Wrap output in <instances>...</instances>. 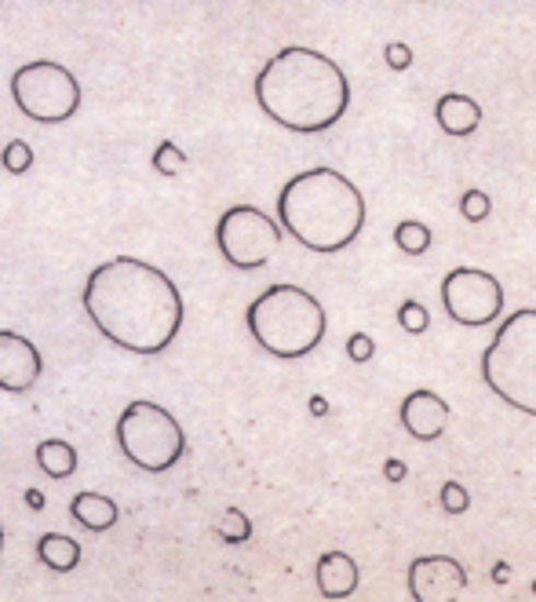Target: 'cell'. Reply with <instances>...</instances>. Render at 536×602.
I'll return each mask as SVG.
<instances>
[{"label":"cell","instance_id":"cell-27","mask_svg":"<svg viewBox=\"0 0 536 602\" xmlns=\"http://www.w3.org/2000/svg\"><path fill=\"white\" fill-rule=\"evenodd\" d=\"M383 475H387L391 482H401L405 478V464H401V460H387V464H383Z\"/></svg>","mask_w":536,"mask_h":602},{"label":"cell","instance_id":"cell-11","mask_svg":"<svg viewBox=\"0 0 536 602\" xmlns=\"http://www.w3.org/2000/svg\"><path fill=\"white\" fill-rule=\"evenodd\" d=\"M44 358L33 339L11 328H0V391L22 394L40 380Z\"/></svg>","mask_w":536,"mask_h":602},{"label":"cell","instance_id":"cell-6","mask_svg":"<svg viewBox=\"0 0 536 602\" xmlns=\"http://www.w3.org/2000/svg\"><path fill=\"white\" fill-rule=\"evenodd\" d=\"M114 438L128 464H136L139 471H150V475L172 471L186 453V435L179 420H175L164 405L147 398L128 402L125 409L117 413Z\"/></svg>","mask_w":536,"mask_h":602},{"label":"cell","instance_id":"cell-26","mask_svg":"<svg viewBox=\"0 0 536 602\" xmlns=\"http://www.w3.org/2000/svg\"><path fill=\"white\" fill-rule=\"evenodd\" d=\"M383 55H387L391 70H409V66H412V48H409V44H401V40H391Z\"/></svg>","mask_w":536,"mask_h":602},{"label":"cell","instance_id":"cell-16","mask_svg":"<svg viewBox=\"0 0 536 602\" xmlns=\"http://www.w3.org/2000/svg\"><path fill=\"white\" fill-rule=\"evenodd\" d=\"M37 558L55 574H70V569L81 563V544L66 533H44L37 541Z\"/></svg>","mask_w":536,"mask_h":602},{"label":"cell","instance_id":"cell-15","mask_svg":"<svg viewBox=\"0 0 536 602\" xmlns=\"http://www.w3.org/2000/svg\"><path fill=\"white\" fill-rule=\"evenodd\" d=\"M70 514L77 522L84 525V530H92V533H106V530H114L117 525V503L106 497V493H77L73 503H70Z\"/></svg>","mask_w":536,"mask_h":602},{"label":"cell","instance_id":"cell-10","mask_svg":"<svg viewBox=\"0 0 536 602\" xmlns=\"http://www.w3.org/2000/svg\"><path fill=\"white\" fill-rule=\"evenodd\" d=\"M409 595L416 602H456L467 595V569L448 555H420L409 563Z\"/></svg>","mask_w":536,"mask_h":602},{"label":"cell","instance_id":"cell-7","mask_svg":"<svg viewBox=\"0 0 536 602\" xmlns=\"http://www.w3.org/2000/svg\"><path fill=\"white\" fill-rule=\"evenodd\" d=\"M11 99L22 117L37 125H62L81 109V81L62 62L37 59L11 73Z\"/></svg>","mask_w":536,"mask_h":602},{"label":"cell","instance_id":"cell-22","mask_svg":"<svg viewBox=\"0 0 536 602\" xmlns=\"http://www.w3.org/2000/svg\"><path fill=\"white\" fill-rule=\"evenodd\" d=\"M398 325L405 328V333L420 336V333H427V325H431V314H427V306H423V303L405 300V303L398 306Z\"/></svg>","mask_w":536,"mask_h":602},{"label":"cell","instance_id":"cell-29","mask_svg":"<svg viewBox=\"0 0 536 602\" xmlns=\"http://www.w3.org/2000/svg\"><path fill=\"white\" fill-rule=\"evenodd\" d=\"M311 409H314V416H322L328 405H325V398H311Z\"/></svg>","mask_w":536,"mask_h":602},{"label":"cell","instance_id":"cell-12","mask_svg":"<svg viewBox=\"0 0 536 602\" xmlns=\"http://www.w3.org/2000/svg\"><path fill=\"white\" fill-rule=\"evenodd\" d=\"M401 427L416 442H438L448 427V402L434 391H412L401 402Z\"/></svg>","mask_w":536,"mask_h":602},{"label":"cell","instance_id":"cell-21","mask_svg":"<svg viewBox=\"0 0 536 602\" xmlns=\"http://www.w3.org/2000/svg\"><path fill=\"white\" fill-rule=\"evenodd\" d=\"M219 533H223V541H230V544H245L252 536V522L245 519V511L226 508L223 519H219Z\"/></svg>","mask_w":536,"mask_h":602},{"label":"cell","instance_id":"cell-19","mask_svg":"<svg viewBox=\"0 0 536 602\" xmlns=\"http://www.w3.org/2000/svg\"><path fill=\"white\" fill-rule=\"evenodd\" d=\"M0 169L11 175H22L33 169V150L26 139H11L4 150H0Z\"/></svg>","mask_w":536,"mask_h":602},{"label":"cell","instance_id":"cell-5","mask_svg":"<svg viewBox=\"0 0 536 602\" xmlns=\"http://www.w3.org/2000/svg\"><path fill=\"white\" fill-rule=\"evenodd\" d=\"M481 380L514 413L536 420V306L508 314L481 355Z\"/></svg>","mask_w":536,"mask_h":602},{"label":"cell","instance_id":"cell-20","mask_svg":"<svg viewBox=\"0 0 536 602\" xmlns=\"http://www.w3.org/2000/svg\"><path fill=\"white\" fill-rule=\"evenodd\" d=\"M186 164V153L175 147L172 139H161L158 142V150H153V158H150V169L158 172V175H175Z\"/></svg>","mask_w":536,"mask_h":602},{"label":"cell","instance_id":"cell-30","mask_svg":"<svg viewBox=\"0 0 536 602\" xmlns=\"http://www.w3.org/2000/svg\"><path fill=\"white\" fill-rule=\"evenodd\" d=\"M0 555H4V525H0Z\"/></svg>","mask_w":536,"mask_h":602},{"label":"cell","instance_id":"cell-18","mask_svg":"<svg viewBox=\"0 0 536 602\" xmlns=\"http://www.w3.org/2000/svg\"><path fill=\"white\" fill-rule=\"evenodd\" d=\"M431 227L420 223V219H401L398 227H394V245H398L405 256H423V252H431Z\"/></svg>","mask_w":536,"mask_h":602},{"label":"cell","instance_id":"cell-28","mask_svg":"<svg viewBox=\"0 0 536 602\" xmlns=\"http://www.w3.org/2000/svg\"><path fill=\"white\" fill-rule=\"evenodd\" d=\"M26 503H30L33 511H40L44 508V493L40 489H26Z\"/></svg>","mask_w":536,"mask_h":602},{"label":"cell","instance_id":"cell-8","mask_svg":"<svg viewBox=\"0 0 536 602\" xmlns=\"http://www.w3.org/2000/svg\"><path fill=\"white\" fill-rule=\"evenodd\" d=\"M284 230L256 205H234L219 216L215 245L234 270H259L278 256Z\"/></svg>","mask_w":536,"mask_h":602},{"label":"cell","instance_id":"cell-4","mask_svg":"<svg viewBox=\"0 0 536 602\" xmlns=\"http://www.w3.org/2000/svg\"><path fill=\"white\" fill-rule=\"evenodd\" d=\"M245 325L252 339L273 358H303L325 339L328 317L317 296L300 285L278 281L267 285L256 300L248 303Z\"/></svg>","mask_w":536,"mask_h":602},{"label":"cell","instance_id":"cell-13","mask_svg":"<svg viewBox=\"0 0 536 602\" xmlns=\"http://www.w3.org/2000/svg\"><path fill=\"white\" fill-rule=\"evenodd\" d=\"M314 577L325 599H350L358 591V563L347 552H325L317 558Z\"/></svg>","mask_w":536,"mask_h":602},{"label":"cell","instance_id":"cell-14","mask_svg":"<svg viewBox=\"0 0 536 602\" xmlns=\"http://www.w3.org/2000/svg\"><path fill=\"white\" fill-rule=\"evenodd\" d=\"M434 120L445 136H456V139L470 136V131L481 125V106L464 92H445V95H438V103H434Z\"/></svg>","mask_w":536,"mask_h":602},{"label":"cell","instance_id":"cell-2","mask_svg":"<svg viewBox=\"0 0 536 602\" xmlns=\"http://www.w3.org/2000/svg\"><path fill=\"white\" fill-rule=\"evenodd\" d=\"M252 92L263 114L295 136H317L333 128L350 106L347 73L325 51L303 48V44L281 48L263 62Z\"/></svg>","mask_w":536,"mask_h":602},{"label":"cell","instance_id":"cell-3","mask_svg":"<svg viewBox=\"0 0 536 602\" xmlns=\"http://www.w3.org/2000/svg\"><path fill=\"white\" fill-rule=\"evenodd\" d=\"M365 197L343 172L336 169H306L295 172L278 194V223L303 248L333 256L343 252L365 227Z\"/></svg>","mask_w":536,"mask_h":602},{"label":"cell","instance_id":"cell-17","mask_svg":"<svg viewBox=\"0 0 536 602\" xmlns=\"http://www.w3.org/2000/svg\"><path fill=\"white\" fill-rule=\"evenodd\" d=\"M37 467L44 471L48 478H70L77 471V449L62 438H44L37 442Z\"/></svg>","mask_w":536,"mask_h":602},{"label":"cell","instance_id":"cell-1","mask_svg":"<svg viewBox=\"0 0 536 602\" xmlns=\"http://www.w3.org/2000/svg\"><path fill=\"white\" fill-rule=\"evenodd\" d=\"M81 303L98 333L128 355H161L183 328V292L161 267L136 256L98 263Z\"/></svg>","mask_w":536,"mask_h":602},{"label":"cell","instance_id":"cell-9","mask_svg":"<svg viewBox=\"0 0 536 602\" xmlns=\"http://www.w3.org/2000/svg\"><path fill=\"white\" fill-rule=\"evenodd\" d=\"M442 306L456 325H492L503 311V285L478 267H453L442 278Z\"/></svg>","mask_w":536,"mask_h":602},{"label":"cell","instance_id":"cell-25","mask_svg":"<svg viewBox=\"0 0 536 602\" xmlns=\"http://www.w3.org/2000/svg\"><path fill=\"white\" fill-rule=\"evenodd\" d=\"M347 355H350V361H365L376 355V339H372L369 333H350V339H347Z\"/></svg>","mask_w":536,"mask_h":602},{"label":"cell","instance_id":"cell-24","mask_svg":"<svg viewBox=\"0 0 536 602\" xmlns=\"http://www.w3.org/2000/svg\"><path fill=\"white\" fill-rule=\"evenodd\" d=\"M438 500H442V508L448 514H464L470 508V493H467V486H459L456 478L442 482V493H438Z\"/></svg>","mask_w":536,"mask_h":602},{"label":"cell","instance_id":"cell-23","mask_svg":"<svg viewBox=\"0 0 536 602\" xmlns=\"http://www.w3.org/2000/svg\"><path fill=\"white\" fill-rule=\"evenodd\" d=\"M459 212H464L467 223H481V219H489L492 212V201L486 190H467L464 197H459Z\"/></svg>","mask_w":536,"mask_h":602}]
</instances>
